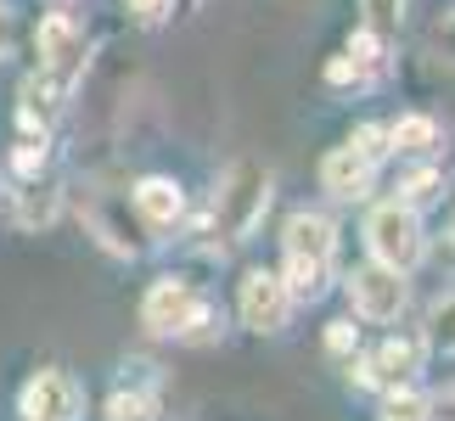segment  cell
Returning <instances> with one entry per match:
<instances>
[{
    "mask_svg": "<svg viewBox=\"0 0 455 421\" xmlns=\"http://www.w3.org/2000/svg\"><path fill=\"white\" fill-rule=\"evenodd\" d=\"M282 248H287V270H282L287 298L292 304H315V298L331 287V253H338L331 219L326 214H292Z\"/></svg>",
    "mask_w": 455,
    "mask_h": 421,
    "instance_id": "6da1fadb",
    "label": "cell"
},
{
    "mask_svg": "<svg viewBox=\"0 0 455 421\" xmlns=\"http://www.w3.org/2000/svg\"><path fill=\"white\" fill-rule=\"evenodd\" d=\"M265 208H270V174L259 169V163H231V174H225V186H220V197H214V219H220V231L231 236V242H248L259 231V219H265Z\"/></svg>",
    "mask_w": 455,
    "mask_h": 421,
    "instance_id": "7a4b0ae2",
    "label": "cell"
},
{
    "mask_svg": "<svg viewBox=\"0 0 455 421\" xmlns=\"http://www.w3.org/2000/svg\"><path fill=\"white\" fill-rule=\"evenodd\" d=\"M365 242H371V258L388 270H416L427 253L422 242V219H416L411 203H382L371 219H365Z\"/></svg>",
    "mask_w": 455,
    "mask_h": 421,
    "instance_id": "3957f363",
    "label": "cell"
},
{
    "mask_svg": "<svg viewBox=\"0 0 455 421\" xmlns=\"http://www.w3.org/2000/svg\"><path fill=\"white\" fill-rule=\"evenodd\" d=\"M348 304H355L360 321H377V326H388L405 314L411 304V287H405V270H388V265H360V270H348Z\"/></svg>",
    "mask_w": 455,
    "mask_h": 421,
    "instance_id": "277c9868",
    "label": "cell"
},
{
    "mask_svg": "<svg viewBox=\"0 0 455 421\" xmlns=\"http://www.w3.org/2000/svg\"><path fill=\"white\" fill-rule=\"evenodd\" d=\"M141 321L157 338H191L197 326H208V309L186 281H152L141 298Z\"/></svg>",
    "mask_w": 455,
    "mask_h": 421,
    "instance_id": "5b68a950",
    "label": "cell"
},
{
    "mask_svg": "<svg viewBox=\"0 0 455 421\" xmlns=\"http://www.w3.org/2000/svg\"><path fill=\"white\" fill-rule=\"evenodd\" d=\"M34 51H40V74L57 84V91H68V84L84 74V57H91V51H84V34L68 23L62 12H51L45 23H40V34H34Z\"/></svg>",
    "mask_w": 455,
    "mask_h": 421,
    "instance_id": "8992f818",
    "label": "cell"
},
{
    "mask_svg": "<svg viewBox=\"0 0 455 421\" xmlns=\"http://www.w3.org/2000/svg\"><path fill=\"white\" fill-rule=\"evenodd\" d=\"M236 309H242V326H248V331H282L287 314H292L287 281L275 275V270H248V275H242Z\"/></svg>",
    "mask_w": 455,
    "mask_h": 421,
    "instance_id": "52a82bcc",
    "label": "cell"
},
{
    "mask_svg": "<svg viewBox=\"0 0 455 421\" xmlns=\"http://www.w3.org/2000/svg\"><path fill=\"white\" fill-rule=\"evenodd\" d=\"M79 405H84V393L68 371H40L17 399L23 421H79Z\"/></svg>",
    "mask_w": 455,
    "mask_h": 421,
    "instance_id": "ba28073f",
    "label": "cell"
},
{
    "mask_svg": "<svg viewBox=\"0 0 455 421\" xmlns=\"http://www.w3.org/2000/svg\"><path fill=\"white\" fill-rule=\"evenodd\" d=\"M422 360H427V343L422 338H388V343L377 348V360H365V365H371V382L399 388V382L422 377Z\"/></svg>",
    "mask_w": 455,
    "mask_h": 421,
    "instance_id": "9c48e42d",
    "label": "cell"
},
{
    "mask_svg": "<svg viewBox=\"0 0 455 421\" xmlns=\"http://www.w3.org/2000/svg\"><path fill=\"white\" fill-rule=\"evenodd\" d=\"M130 197H135V214H141V219L152 225V231H169V225H180V214H186L180 186L164 180V174H147V180L135 186Z\"/></svg>",
    "mask_w": 455,
    "mask_h": 421,
    "instance_id": "30bf717a",
    "label": "cell"
},
{
    "mask_svg": "<svg viewBox=\"0 0 455 421\" xmlns=\"http://www.w3.org/2000/svg\"><path fill=\"white\" fill-rule=\"evenodd\" d=\"M371 169L377 163H365L355 147H338V152H326V163H321V186L331 197L355 203V197H365V186H371Z\"/></svg>",
    "mask_w": 455,
    "mask_h": 421,
    "instance_id": "8fae6325",
    "label": "cell"
},
{
    "mask_svg": "<svg viewBox=\"0 0 455 421\" xmlns=\"http://www.w3.org/2000/svg\"><path fill=\"white\" fill-rule=\"evenodd\" d=\"M388 140L399 152H433L439 147V124H433L427 113H405L399 124H388Z\"/></svg>",
    "mask_w": 455,
    "mask_h": 421,
    "instance_id": "7c38bea8",
    "label": "cell"
},
{
    "mask_svg": "<svg viewBox=\"0 0 455 421\" xmlns=\"http://www.w3.org/2000/svg\"><path fill=\"white\" fill-rule=\"evenodd\" d=\"M377 421H433V416H427V399L411 393L405 382H399V388H388V399H382V416Z\"/></svg>",
    "mask_w": 455,
    "mask_h": 421,
    "instance_id": "4fadbf2b",
    "label": "cell"
},
{
    "mask_svg": "<svg viewBox=\"0 0 455 421\" xmlns=\"http://www.w3.org/2000/svg\"><path fill=\"white\" fill-rule=\"evenodd\" d=\"M360 12H365V28H377L382 40H394L399 17H405V0H360Z\"/></svg>",
    "mask_w": 455,
    "mask_h": 421,
    "instance_id": "5bb4252c",
    "label": "cell"
},
{
    "mask_svg": "<svg viewBox=\"0 0 455 421\" xmlns=\"http://www.w3.org/2000/svg\"><path fill=\"white\" fill-rule=\"evenodd\" d=\"M348 147H355V152L365 157V163H382V157L394 152V140H388V124H360Z\"/></svg>",
    "mask_w": 455,
    "mask_h": 421,
    "instance_id": "9a60e30c",
    "label": "cell"
},
{
    "mask_svg": "<svg viewBox=\"0 0 455 421\" xmlns=\"http://www.w3.org/2000/svg\"><path fill=\"white\" fill-rule=\"evenodd\" d=\"M399 191H405V197H399V203L422 208V203H433V197H439V191H444V174H439V169H416V174H411V180L399 186Z\"/></svg>",
    "mask_w": 455,
    "mask_h": 421,
    "instance_id": "2e32d148",
    "label": "cell"
},
{
    "mask_svg": "<svg viewBox=\"0 0 455 421\" xmlns=\"http://www.w3.org/2000/svg\"><path fill=\"white\" fill-rule=\"evenodd\" d=\"M427 343H433V348H444V354H455V292L444 298L439 309H433V321H427Z\"/></svg>",
    "mask_w": 455,
    "mask_h": 421,
    "instance_id": "e0dca14e",
    "label": "cell"
},
{
    "mask_svg": "<svg viewBox=\"0 0 455 421\" xmlns=\"http://www.w3.org/2000/svg\"><path fill=\"white\" fill-rule=\"evenodd\" d=\"M108 421H152V399L147 393H118L108 405Z\"/></svg>",
    "mask_w": 455,
    "mask_h": 421,
    "instance_id": "ac0fdd59",
    "label": "cell"
},
{
    "mask_svg": "<svg viewBox=\"0 0 455 421\" xmlns=\"http://www.w3.org/2000/svg\"><path fill=\"white\" fill-rule=\"evenodd\" d=\"M348 57L360 68H377L382 62V34L377 28H355V40H348Z\"/></svg>",
    "mask_w": 455,
    "mask_h": 421,
    "instance_id": "d6986e66",
    "label": "cell"
},
{
    "mask_svg": "<svg viewBox=\"0 0 455 421\" xmlns=\"http://www.w3.org/2000/svg\"><path fill=\"white\" fill-rule=\"evenodd\" d=\"M124 6H130V17H135V23H164V17L174 12V0H124Z\"/></svg>",
    "mask_w": 455,
    "mask_h": 421,
    "instance_id": "ffe728a7",
    "label": "cell"
},
{
    "mask_svg": "<svg viewBox=\"0 0 455 421\" xmlns=\"http://www.w3.org/2000/svg\"><path fill=\"white\" fill-rule=\"evenodd\" d=\"M326 348L331 354H355V321H331L326 326Z\"/></svg>",
    "mask_w": 455,
    "mask_h": 421,
    "instance_id": "44dd1931",
    "label": "cell"
},
{
    "mask_svg": "<svg viewBox=\"0 0 455 421\" xmlns=\"http://www.w3.org/2000/svg\"><path fill=\"white\" fill-rule=\"evenodd\" d=\"M51 214H57V197H23V225H51Z\"/></svg>",
    "mask_w": 455,
    "mask_h": 421,
    "instance_id": "7402d4cb",
    "label": "cell"
},
{
    "mask_svg": "<svg viewBox=\"0 0 455 421\" xmlns=\"http://www.w3.org/2000/svg\"><path fill=\"white\" fill-rule=\"evenodd\" d=\"M326 79H331V84H360V79H365V68H360L355 57H338V62L326 68Z\"/></svg>",
    "mask_w": 455,
    "mask_h": 421,
    "instance_id": "603a6c76",
    "label": "cell"
},
{
    "mask_svg": "<svg viewBox=\"0 0 455 421\" xmlns=\"http://www.w3.org/2000/svg\"><path fill=\"white\" fill-rule=\"evenodd\" d=\"M427 416H433V421H455V382H450L444 393H433V399H427Z\"/></svg>",
    "mask_w": 455,
    "mask_h": 421,
    "instance_id": "cb8c5ba5",
    "label": "cell"
},
{
    "mask_svg": "<svg viewBox=\"0 0 455 421\" xmlns=\"http://www.w3.org/2000/svg\"><path fill=\"white\" fill-rule=\"evenodd\" d=\"M40 163H45V147H40V140H23V147H17V169L34 174Z\"/></svg>",
    "mask_w": 455,
    "mask_h": 421,
    "instance_id": "d4e9b609",
    "label": "cell"
},
{
    "mask_svg": "<svg viewBox=\"0 0 455 421\" xmlns=\"http://www.w3.org/2000/svg\"><path fill=\"white\" fill-rule=\"evenodd\" d=\"M6 34H12V12L0 6V57H6Z\"/></svg>",
    "mask_w": 455,
    "mask_h": 421,
    "instance_id": "484cf974",
    "label": "cell"
},
{
    "mask_svg": "<svg viewBox=\"0 0 455 421\" xmlns=\"http://www.w3.org/2000/svg\"><path fill=\"white\" fill-rule=\"evenodd\" d=\"M439 40H444V51L455 57V23H444V34H439Z\"/></svg>",
    "mask_w": 455,
    "mask_h": 421,
    "instance_id": "4316f807",
    "label": "cell"
},
{
    "mask_svg": "<svg viewBox=\"0 0 455 421\" xmlns=\"http://www.w3.org/2000/svg\"><path fill=\"white\" fill-rule=\"evenodd\" d=\"M450 248H455V225H450Z\"/></svg>",
    "mask_w": 455,
    "mask_h": 421,
    "instance_id": "83f0119b",
    "label": "cell"
}]
</instances>
